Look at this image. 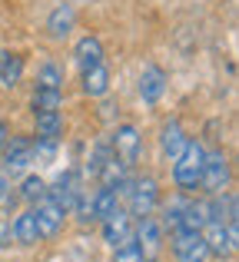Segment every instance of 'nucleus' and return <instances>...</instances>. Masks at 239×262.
Returning a JSON list of instances; mask_svg holds the SVG:
<instances>
[{"mask_svg":"<svg viewBox=\"0 0 239 262\" xmlns=\"http://www.w3.org/2000/svg\"><path fill=\"white\" fill-rule=\"evenodd\" d=\"M203 160H206V149H203V143L196 140H186V146H183V153L173 160V183L180 192H196L200 189V179H203Z\"/></svg>","mask_w":239,"mask_h":262,"instance_id":"f257e3e1","label":"nucleus"},{"mask_svg":"<svg viewBox=\"0 0 239 262\" xmlns=\"http://www.w3.org/2000/svg\"><path fill=\"white\" fill-rule=\"evenodd\" d=\"M123 196H126V206H129V216L143 219V216H153L156 206H160V186H156L153 176H140V179H126L123 186Z\"/></svg>","mask_w":239,"mask_h":262,"instance_id":"f03ea898","label":"nucleus"},{"mask_svg":"<svg viewBox=\"0 0 239 262\" xmlns=\"http://www.w3.org/2000/svg\"><path fill=\"white\" fill-rule=\"evenodd\" d=\"M203 239H206V249L209 256H220V259H229L236 252V223H223V219H209L203 223Z\"/></svg>","mask_w":239,"mask_h":262,"instance_id":"7ed1b4c3","label":"nucleus"},{"mask_svg":"<svg viewBox=\"0 0 239 262\" xmlns=\"http://www.w3.org/2000/svg\"><path fill=\"white\" fill-rule=\"evenodd\" d=\"M200 186L206 192H213V196H220L223 189L229 186V160L223 149H209L206 160H203V179Z\"/></svg>","mask_w":239,"mask_h":262,"instance_id":"20e7f679","label":"nucleus"},{"mask_svg":"<svg viewBox=\"0 0 239 262\" xmlns=\"http://www.w3.org/2000/svg\"><path fill=\"white\" fill-rule=\"evenodd\" d=\"M110 149H113V156H117L120 163L133 166V163L140 160V149H143L140 129H136L133 123H123V126H117V129H113V136H110Z\"/></svg>","mask_w":239,"mask_h":262,"instance_id":"39448f33","label":"nucleus"},{"mask_svg":"<svg viewBox=\"0 0 239 262\" xmlns=\"http://www.w3.org/2000/svg\"><path fill=\"white\" fill-rule=\"evenodd\" d=\"M169 236H173L176 262H209V249H206V239H203V232L176 229V232H169Z\"/></svg>","mask_w":239,"mask_h":262,"instance_id":"423d86ee","label":"nucleus"},{"mask_svg":"<svg viewBox=\"0 0 239 262\" xmlns=\"http://www.w3.org/2000/svg\"><path fill=\"white\" fill-rule=\"evenodd\" d=\"M4 173H10V176H17V173H24L27 166L33 163V140H27V136H7V146H4Z\"/></svg>","mask_w":239,"mask_h":262,"instance_id":"0eeeda50","label":"nucleus"},{"mask_svg":"<svg viewBox=\"0 0 239 262\" xmlns=\"http://www.w3.org/2000/svg\"><path fill=\"white\" fill-rule=\"evenodd\" d=\"M133 239H136V246H140L143 259L153 262L156 256H160V249H163V226L156 223L153 216H143V219H136Z\"/></svg>","mask_w":239,"mask_h":262,"instance_id":"6e6552de","label":"nucleus"},{"mask_svg":"<svg viewBox=\"0 0 239 262\" xmlns=\"http://www.w3.org/2000/svg\"><path fill=\"white\" fill-rule=\"evenodd\" d=\"M33 216H37V229H40V239H53L60 229H63V219H67V209L60 203H53L50 196L44 192V199L37 203V209H33Z\"/></svg>","mask_w":239,"mask_h":262,"instance_id":"1a4fd4ad","label":"nucleus"},{"mask_svg":"<svg viewBox=\"0 0 239 262\" xmlns=\"http://www.w3.org/2000/svg\"><path fill=\"white\" fill-rule=\"evenodd\" d=\"M100 229H103V243L106 246H120L123 239L133 236V216L117 206L106 219H100Z\"/></svg>","mask_w":239,"mask_h":262,"instance_id":"9d476101","label":"nucleus"},{"mask_svg":"<svg viewBox=\"0 0 239 262\" xmlns=\"http://www.w3.org/2000/svg\"><path fill=\"white\" fill-rule=\"evenodd\" d=\"M73 24H77L73 4H57L50 10V17H47V33H50V40H67L70 30H73Z\"/></svg>","mask_w":239,"mask_h":262,"instance_id":"9b49d317","label":"nucleus"},{"mask_svg":"<svg viewBox=\"0 0 239 262\" xmlns=\"http://www.w3.org/2000/svg\"><path fill=\"white\" fill-rule=\"evenodd\" d=\"M183 146H186V133H183L180 120H166V123H163V129H160V149H163V156L173 163L176 156L183 153Z\"/></svg>","mask_w":239,"mask_h":262,"instance_id":"f8f14e48","label":"nucleus"},{"mask_svg":"<svg viewBox=\"0 0 239 262\" xmlns=\"http://www.w3.org/2000/svg\"><path fill=\"white\" fill-rule=\"evenodd\" d=\"M163 90H166V73H163L160 67L149 63L146 70L140 73V96H143V103H149V106H153V103L163 96Z\"/></svg>","mask_w":239,"mask_h":262,"instance_id":"ddd939ff","label":"nucleus"},{"mask_svg":"<svg viewBox=\"0 0 239 262\" xmlns=\"http://www.w3.org/2000/svg\"><path fill=\"white\" fill-rule=\"evenodd\" d=\"M73 57H77L80 70H90V67L103 63V43H100L97 37H83L77 43V50H73Z\"/></svg>","mask_w":239,"mask_h":262,"instance_id":"4468645a","label":"nucleus"},{"mask_svg":"<svg viewBox=\"0 0 239 262\" xmlns=\"http://www.w3.org/2000/svg\"><path fill=\"white\" fill-rule=\"evenodd\" d=\"M106 90H110V70H106V63H97L90 67V70H83V93L86 96H106Z\"/></svg>","mask_w":239,"mask_h":262,"instance_id":"2eb2a0df","label":"nucleus"},{"mask_svg":"<svg viewBox=\"0 0 239 262\" xmlns=\"http://www.w3.org/2000/svg\"><path fill=\"white\" fill-rule=\"evenodd\" d=\"M117 206H120V192L110 189V186H100V189L90 196V212H93V219H106L113 209H117Z\"/></svg>","mask_w":239,"mask_h":262,"instance_id":"dca6fc26","label":"nucleus"},{"mask_svg":"<svg viewBox=\"0 0 239 262\" xmlns=\"http://www.w3.org/2000/svg\"><path fill=\"white\" fill-rule=\"evenodd\" d=\"M30 106H33V113H57L63 106V93L53 86H37L30 96Z\"/></svg>","mask_w":239,"mask_h":262,"instance_id":"f3484780","label":"nucleus"},{"mask_svg":"<svg viewBox=\"0 0 239 262\" xmlns=\"http://www.w3.org/2000/svg\"><path fill=\"white\" fill-rule=\"evenodd\" d=\"M13 239H17L20 246L40 243V229H37V216H33V209H27V212L17 216V223H13Z\"/></svg>","mask_w":239,"mask_h":262,"instance_id":"a211bd4d","label":"nucleus"},{"mask_svg":"<svg viewBox=\"0 0 239 262\" xmlns=\"http://www.w3.org/2000/svg\"><path fill=\"white\" fill-rule=\"evenodd\" d=\"M37 116V140H60L63 133V116L57 113H33Z\"/></svg>","mask_w":239,"mask_h":262,"instance_id":"6ab92c4d","label":"nucleus"},{"mask_svg":"<svg viewBox=\"0 0 239 262\" xmlns=\"http://www.w3.org/2000/svg\"><path fill=\"white\" fill-rule=\"evenodd\" d=\"M186 203H189V196L183 192V196H176V199H169L166 206H163V232H173V229H180V219H183V209H186Z\"/></svg>","mask_w":239,"mask_h":262,"instance_id":"aec40b11","label":"nucleus"},{"mask_svg":"<svg viewBox=\"0 0 239 262\" xmlns=\"http://www.w3.org/2000/svg\"><path fill=\"white\" fill-rule=\"evenodd\" d=\"M24 57L20 53H10L7 57V63H4V70H0V83H4L7 90H13V86H20V80H24Z\"/></svg>","mask_w":239,"mask_h":262,"instance_id":"412c9836","label":"nucleus"},{"mask_svg":"<svg viewBox=\"0 0 239 262\" xmlns=\"http://www.w3.org/2000/svg\"><path fill=\"white\" fill-rule=\"evenodd\" d=\"M60 83H63V70H60L53 60H44V63H40V70H37V86L60 90Z\"/></svg>","mask_w":239,"mask_h":262,"instance_id":"4be33fe9","label":"nucleus"},{"mask_svg":"<svg viewBox=\"0 0 239 262\" xmlns=\"http://www.w3.org/2000/svg\"><path fill=\"white\" fill-rule=\"evenodd\" d=\"M113 262H146L140 252V246H136V239H123L120 246H113Z\"/></svg>","mask_w":239,"mask_h":262,"instance_id":"5701e85b","label":"nucleus"},{"mask_svg":"<svg viewBox=\"0 0 239 262\" xmlns=\"http://www.w3.org/2000/svg\"><path fill=\"white\" fill-rule=\"evenodd\" d=\"M47 192V183L40 176H27L24 186H20V196H24V203H40Z\"/></svg>","mask_w":239,"mask_h":262,"instance_id":"b1692460","label":"nucleus"},{"mask_svg":"<svg viewBox=\"0 0 239 262\" xmlns=\"http://www.w3.org/2000/svg\"><path fill=\"white\" fill-rule=\"evenodd\" d=\"M7 189H10V179H7L4 166H0V199H7Z\"/></svg>","mask_w":239,"mask_h":262,"instance_id":"393cba45","label":"nucleus"},{"mask_svg":"<svg viewBox=\"0 0 239 262\" xmlns=\"http://www.w3.org/2000/svg\"><path fill=\"white\" fill-rule=\"evenodd\" d=\"M7 136H10V129H7V123H0V153H4V146H7Z\"/></svg>","mask_w":239,"mask_h":262,"instance_id":"a878e982","label":"nucleus"},{"mask_svg":"<svg viewBox=\"0 0 239 262\" xmlns=\"http://www.w3.org/2000/svg\"><path fill=\"white\" fill-rule=\"evenodd\" d=\"M7 57H10V50H0V70H4V63H7Z\"/></svg>","mask_w":239,"mask_h":262,"instance_id":"bb28decb","label":"nucleus"}]
</instances>
